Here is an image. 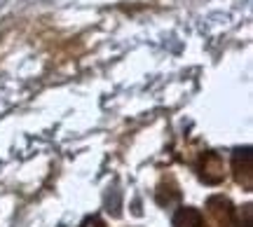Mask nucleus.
Here are the masks:
<instances>
[{
	"label": "nucleus",
	"mask_w": 253,
	"mask_h": 227,
	"mask_svg": "<svg viewBox=\"0 0 253 227\" xmlns=\"http://www.w3.org/2000/svg\"><path fill=\"white\" fill-rule=\"evenodd\" d=\"M235 176L246 190H251L253 178H251V150L249 148L235 150Z\"/></svg>",
	"instance_id": "nucleus-1"
},
{
	"label": "nucleus",
	"mask_w": 253,
	"mask_h": 227,
	"mask_svg": "<svg viewBox=\"0 0 253 227\" xmlns=\"http://www.w3.org/2000/svg\"><path fill=\"white\" fill-rule=\"evenodd\" d=\"M202 178L207 183H218L223 178V159L216 152L204 154V164H202Z\"/></svg>",
	"instance_id": "nucleus-2"
},
{
	"label": "nucleus",
	"mask_w": 253,
	"mask_h": 227,
	"mask_svg": "<svg viewBox=\"0 0 253 227\" xmlns=\"http://www.w3.org/2000/svg\"><path fill=\"white\" fill-rule=\"evenodd\" d=\"M209 209H211V213L216 216L218 225L220 227H230V223H232V206H230V201L223 199V197H213V199L209 201Z\"/></svg>",
	"instance_id": "nucleus-3"
},
{
	"label": "nucleus",
	"mask_w": 253,
	"mask_h": 227,
	"mask_svg": "<svg viewBox=\"0 0 253 227\" xmlns=\"http://www.w3.org/2000/svg\"><path fill=\"white\" fill-rule=\"evenodd\" d=\"M173 227H204V220L197 209H181L173 218Z\"/></svg>",
	"instance_id": "nucleus-4"
}]
</instances>
